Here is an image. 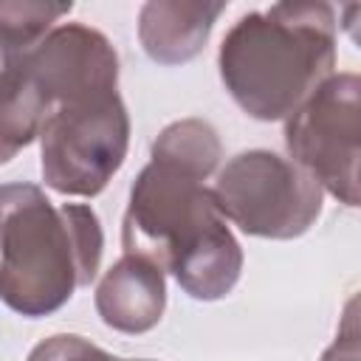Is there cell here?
I'll return each mask as SVG.
<instances>
[{
	"instance_id": "6da1fadb",
	"label": "cell",
	"mask_w": 361,
	"mask_h": 361,
	"mask_svg": "<svg viewBox=\"0 0 361 361\" xmlns=\"http://www.w3.org/2000/svg\"><path fill=\"white\" fill-rule=\"evenodd\" d=\"M206 178L189 164L149 152L121 220L124 251L172 274L197 302L228 296L243 274V248L217 212Z\"/></svg>"
},
{
	"instance_id": "7a4b0ae2",
	"label": "cell",
	"mask_w": 361,
	"mask_h": 361,
	"mask_svg": "<svg viewBox=\"0 0 361 361\" xmlns=\"http://www.w3.org/2000/svg\"><path fill=\"white\" fill-rule=\"evenodd\" d=\"M330 3H274L243 14L220 42L217 68L228 96L259 121L288 118L336 68Z\"/></svg>"
},
{
	"instance_id": "3957f363",
	"label": "cell",
	"mask_w": 361,
	"mask_h": 361,
	"mask_svg": "<svg viewBox=\"0 0 361 361\" xmlns=\"http://www.w3.org/2000/svg\"><path fill=\"white\" fill-rule=\"evenodd\" d=\"M104 234L85 203L54 206L34 183L0 186V299L25 319L56 313L96 279Z\"/></svg>"
},
{
	"instance_id": "277c9868",
	"label": "cell",
	"mask_w": 361,
	"mask_h": 361,
	"mask_svg": "<svg viewBox=\"0 0 361 361\" xmlns=\"http://www.w3.org/2000/svg\"><path fill=\"white\" fill-rule=\"evenodd\" d=\"M42 180L68 197L99 195L127 158L130 116L118 93L51 107L39 124Z\"/></svg>"
},
{
	"instance_id": "5b68a950",
	"label": "cell",
	"mask_w": 361,
	"mask_h": 361,
	"mask_svg": "<svg viewBox=\"0 0 361 361\" xmlns=\"http://www.w3.org/2000/svg\"><path fill=\"white\" fill-rule=\"evenodd\" d=\"M322 186L290 158L271 149L234 155L212 186L223 220L268 240L302 237L322 214Z\"/></svg>"
},
{
	"instance_id": "8992f818",
	"label": "cell",
	"mask_w": 361,
	"mask_h": 361,
	"mask_svg": "<svg viewBox=\"0 0 361 361\" xmlns=\"http://www.w3.org/2000/svg\"><path fill=\"white\" fill-rule=\"evenodd\" d=\"M285 147L322 192L350 209L358 206L361 79L355 73L327 76L285 118Z\"/></svg>"
},
{
	"instance_id": "52a82bcc",
	"label": "cell",
	"mask_w": 361,
	"mask_h": 361,
	"mask_svg": "<svg viewBox=\"0 0 361 361\" xmlns=\"http://www.w3.org/2000/svg\"><path fill=\"white\" fill-rule=\"evenodd\" d=\"M45 113L51 107L118 93V54L110 39L82 23L54 25L23 59Z\"/></svg>"
},
{
	"instance_id": "ba28073f",
	"label": "cell",
	"mask_w": 361,
	"mask_h": 361,
	"mask_svg": "<svg viewBox=\"0 0 361 361\" xmlns=\"http://www.w3.org/2000/svg\"><path fill=\"white\" fill-rule=\"evenodd\" d=\"M166 307V279L158 265L144 257L124 254L96 285V313L118 333L152 330Z\"/></svg>"
},
{
	"instance_id": "9c48e42d",
	"label": "cell",
	"mask_w": 361,
	"mask_h": 361,
	"mask_svg": "<svg viewBox=\"0 0 361 361\" xmlns=\"http://www.w3.org/2000/svg\"><path fill=\"white\" fill-rule=\"evenodd\" d=\"M226 3L209 0H149L138 11V39L158 65H183L195 59Z\"/></svg>"
},
{
	"instance_id": "30bf717a",
	"label": "cell",
	"mask_w": 361,
	"mask_h": 361,
	"mask_svg": "<svg viewBox=\"0 0 361 361\" xmlns=\"http://www.w3.org/2000/svg\"><path fill=\"white\" fill-rule=\"evenodd\" d=\"M25 54L0 39V164L28 147L45 118V104L25 76Z\"/></svg>"
},
{
	"instance_id": "8fae6325",
	"label": "cell",
	"mask_w": 361,
	"mask_h": 361,
	"mask_svg": "<svg viewBox=\"0 0 361 361\" xmlns=\"http://www.w3.org/2000/svg\"><path fill=\"white\" fill-rule=\"evenodd\" d=\"M73 3L51 0H0V39L14 51L28 54L59 17H65Z\"/></svg>"
},
{
	"instance_id": "7c38bea8",
	"label": "cell",
	"mask_w": 361,
	"mask_h": 361,
	"mask_svg": "<svg viewBox=\"0 0 361 361\" xmlns=\"http://www.w3.org/2000/svg\"><path fill=\"white\" fill-rule=\"evenodd\" d=\"M25 361H149V358H116L76 333H56L42 338L28 353Z\"/></svg>"
},
{
	"instance_id": "4fadbf2b",
	"label": "cell",
	"mask_w": 361,
	"mask_h": 361,
	"mask_svg": "<svg viewBox=\"0 0 361 361\" xmlns=\"http://www.w3.org/2000/svg\"><path fill=\"white\" fill-rule=\"evenodd\" d=\"M361 358V347H358V322H355V299H350L347 310H344V322L338 327L336 341L324 350L322 361H358Z\"/></svg>"
}]
</instances>
